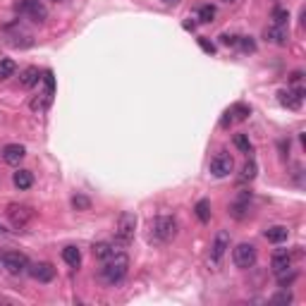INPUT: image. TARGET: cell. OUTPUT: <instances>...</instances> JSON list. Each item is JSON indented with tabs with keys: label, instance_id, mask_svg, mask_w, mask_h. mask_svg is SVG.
Returning <instances> with one entry per match:
<instances>
[{
	"label": "cell",
	"instance_id": "13",
	"mask_svg": "<svg viewBox=\"0 0 306 306\" xmlns=\"http://www.w3.org/2000/svg\"><path fill=\"white\" fill-rule=\"evenodd\" d=\"M24 156H27V148L22 144H8L3 148V161L8 163V165H19V163L24 161Z\"/></svg>",
	"mask_w": 306,
	"mask_h": 306
},
{
	"label": "cell",
	"instance_id": "9",
	"mask_svg": "<svg viewBox=\"0 0 306 306\" xmlns=\"http://www.w3.org/2000/svg\"><path fill=\"white\" fill-rule=\"evenodd\" d=\"M280 106H285L289 110H299L301 108V100H304V89L301 86H294V89H282L278 93Z\"/></svg>",
	"mask_w": 306,
	"mask_h": 306
},
{
	"label": "cell",
	"instance_id": "4",
	"mask_svg": "<svg viewBox=\"0 0 306 306\" xmlns=\"http://www.w3.org/2000/svg\"><path fill=\"white\" fill-rule=\"evenodd\" d=\"M15 10H17L19 15L29 17L31 22H38V24L48 19V8H45L41 0H17L15 3Z\"/></svg>",
	"mask_w": 306,
	"mask_h": 306
},
{
	"label": "cell",
	"instance_id": "8",
	"mask_svg": "<svg viewBox=\"0 0 306 306\" xmlns=\"http://www.w3.org/2000/svg\"><path fill=\"white\" fill-rule=\"evenodd\" d=\"M232 170H234V161L230 153L220 151L213 156V161H211V175L213 177H227Z\"/></svg>",
	"mask_w": 306,
	"mask_h": 306
},
{
	"label": "cell",
	"instance_id": "22",
	"mask_svg": "<svg viewBox=\"0 0 306 306\" xmlns=\"http://www.w3.org/2000/svg\"><path fill=\"white\" fill-rule=\"evenodd\" d=\"M194 211H196V218L201 223H208V220H211V201H208V198H201Z\"/></svg>",
	"mask_w": 306,
	"mask_h": 306
},
{
	"label": "cell",
	"instance_id": "21",
	"mask_svg": "<svg viewBox=\"0 0 306 306\" xmlns=\"http://www.w3.org/2000/svg\"><path fill=\"white\" fill-rule=\"evenodd\" d=\"M115 251H117V249L113 246V244H108V242H100V244H96V246H93V256H96L98 261H108V259Z\"/></svg>",
	"mask_w": 306,
	"mask_h": 306
},
{
	"label": "cell",
	"instance_id": "1",
	"mask_svg": "<svg viewBox=\"0 0 306 306\" xmlns=\"http://www.w3.org/2000/svg\"><path fill=\"white\" fill-rule=\"evenodd\" d=\"M127 268H129V259H127L125 251H115L108 261H103L98 270V280L108 287H115L117 282H122L127 275Z\"/></svg>",
	"mask_w": 306,
	"mask_h": 306
},
{
	"label": "cell",
	"instance_id": "27",
	"mask_svg": "<svg viewBox=\"0 0 306 306\" xmlns=\"http://www.w3.org/2000/svg\"><path fill=\"white\" fill-rule=\"evenodd\" d=\"M72 206L77 208V211H89L91 208V201L84 194H77V196H72Z\"/></svg>",
	"mask_w": 306,
	"mask_h": 306
},
{
	"label": "cell",
	"instance_id": "10",
	"mask_svg": "<svg viewBox=\"0 0 306 306\" xmlns=\"http://www.w3.org/2000/svg\"><path fill=\"white\" fill-rule=\"evenodd\" d=\"M227 249H230V232L227 230H218L216 237H213V246H211V259H213V263L223 261Z\"/></svg>",
	"mask_w": 306,
	"mask_h": 306
},
{
	"label": "cell",
	"instance_id": "18",
	"mask_svg": "<svg viewBox=\"0 0 306 306\" xmlns=\"http://www.w3.org/2000/svg\"><path fill=\"white\" fill-rule=\"evenodd\" d=\"M287 234H289V230L285 225H273V227L266 230V239L273 242V244H280V242H285V239H287Z\"/></svg>",
	"mask_w": 306,
	"mask_h": 306
},
{
	"label": "cell",
	"instance_id": "25",
	"mask_svg": "<svg viewBox=\"0 0 306 306\" xmlns=\"http://www.w3.org/2000/svg\"><path fill=\"white\" fill-rule=\"evenodd\" d=\"M256 172H259V168H256V163L253 161H246L242 168V182H251L253 177H256Z\"/></svg>",
	"mask_w": 306,
	"mask_h": 306
},
{
	"label": "cell",
	"instance_id": "30",
	"mask_svg": "<svg viewBox=\"0 0 306 306\" xmlns=\"http://www.w3.org/2000/svg\"><path fill=\"white\" fill-rule=\"evenodd\" d=\"M289 301H292V292H287V287L273 297V304H289Z\"/></svg>",
	"mask_w": 306,
	"mask_h": 306
},
{
	"label": "cell",
	"instance_id": "15",
	"mask_svg": "<svg viewBox=\"0 0 306 306\" xmlns=\"http://www.w3.org/2000/svg\"><path fill=\"white\" fill-rule=\"evenodd\" d=\"M287 268H292V256H289L287 249H280V251L273 253V270H275V275Z\"/></svg>",
	"mask_w": 306,
	"mask_h": 306
},
{
	"label": "cell",
	"instance_id": "31",
	"mask_svg": "<svg viewBox=\"0 0 306 306\" xmlns=\"http://www.w3.org/2000/svg\"><path fill=\"white\" fill-rule=\"evenodd\" d=\"M237 45H242V50H246V53H253V50H256V43H253L249 36H242L237 41Z\"/></svg>",
	"mask_w": 306,
	"mask_h": 306
},
{
	"label": "cell",
	"instance_id": "33",
	"mask_svg": "<svg viewBox=\"0 0 306 306\" xmlns=\"http://www.w3.org/2000/svg\"><path fill=\"white\" fill-rule=\"evenodd\" d=\"M237 41H239V36H232V34H223L220 36V43L225 45H237Z\"/></svg>",
	"mask_w": 306,
	"mask_h": 306
},
{
	"label": "cell",
	"instance_id": "14",
	"mask_svg": "<svg viewBox=\"0 0 306 306\" xmlns=\"http://www.w3.org/2000/svg\"><path fill=\"white\" fill-rule=\"evenodd\" d=\"M263 36H266V41H270V43L275 45H285L289 38V31L287 27H280V24H270L266 31H263Z\"/></svg>",
	"mask_w": 306,
	"mask_h": 306
},
{
	"label": "cell",
	"instance_id": "23",
	"mask_svg": "<svg viewBox=\"0 0 306 306\" xmlns=\"http://www.w3.org/2000/svg\"><path fill=\"white\" fill-rule=\"evenodd\" d=\"M15 70H17L15 60H10V58H3L0 60V79H10L15 74Z\"/></svg>",
	"mask_w": 306,
	"mask_h": 306
},
{
	"label": "cell",
	"instance_id": "2",
	"mask_svg": "<svg viewBox=\"0 0 306 306\" xmlns=\"http://www.w3.org/2000/svg\"><path fill=\"white\" fill-rule=\"evenodd\" d=\"M177 218L172 216H158L151 223V232H148V242L151 244H168L177 237Z\"/></svg>",
	"mask_w": 306,
	"mask_h": 306
},
{
	"label": "cell",
	"instance_id": "11",
	"mask_svg": "<svg viewBox=\"0 0 306 306\" xmlns=\"http://www.w3.org/2000/svg\"><path fill=\"white\" fill-rule=\"evenodd\" d=\"M249 203H251V194H249V191H239V196L230 203V216L237 218V220H242V218L249 213Z\"/></svg>",
	"mask_w": 306,
	"mask_h": 306
},
{
	"label": "cell",
	"instance_id": "6",
	"mask_svg": "<svg viewBox=\"0 0 306 306\" xmlns=\"http://www.w3.org/2000/svg\"><path fill=\"white\" fill-rule=\"evenodd\" d=\"M0 263H3V268L8 270V273H12V275H22V273L29 270V259L19 251L0 253Z\"/></svg>",
	"mask_w": 306,
	"mask_h": 306
},
{
	"label": "cell",
	"instance_id": "12",
	"mask_svg": "<svg viewBox=\"0 0 306 306\" xmlns=\"http://www.w3.org/2000/svg\"><path fill=\"white\" fill-rule=\"evenodd\" d=\"M29 275L34 280H38V282H50V280L55 278V268L50 266V263H34V266H29L27 270Z\"/></svg>",
	"mask_w": 306,
	"mask_h": 306
},
{
	"label": "cell",
	"instance_id": "37",
	"mask_svg": "<svg viewBox=\"0 0 306 306\" xmlns=\"http://www.w3.org/2000/svg\"><path fill=\"white\" fill-rule=\"evenodd\" d=\"M165 3H168V5H170V3H172V5H175V3H180V0H165Z\"/></svg>",
	"mask_w": 306,
	"mask_h": 306
},
{
	"label": "cell",
	"instance_id": "19",
	"mask_svg": "<svg viewBox=\"0 0 306 306\" xmlns=\"http://www.w3.org/2000/svg\"><path fill=\"white\" fill-rule=\"evenodd\" d=\"M63 261L70 266V268H79L81 263V251L77 246H65L63 249Z\"/></svg>",
	"mask_w": 306,
	"mask_h": 306
},
{
	"label": "cell",
	"instance_id": "35",
	"mask_svg": "<svg viewBox=\"0 0 306 306\" xmlns=\"http://www.w3.org/2000/svg\"><path fill=\"white\" fill-rule=\"evenodd\" d=\"M301 77H304L301 72H292V74H289V81H292L294 86H301Z\"/></svg>",
	"mask_w": 306,
	"mask_h": 306
},
{
	"label": "cell",
	"instance_id": "20",
	"mask_svg": "<svg viewBox=\"0 0 306 306\" xmlns=\"http://www.w3.org/2000/svg\"><path fill=\"white\" fill-rule=\"evenodd\" d=\"M50 100H53V96H48V93H41V96H36V98H31L29 108L34 110V113H45V110L50 108Z\"/></svg>",
	"mask_w": 306,
	"mask_h": 306
},
{
	"label": "cell",
	"instance_id": "34",
	"mask_svg": "<svg viewBox=\"0 0 306 306\" xmlns=\"http://www.w3.org/2000/svg\"><path fill=\"white\" fill-rule=\"evenodd\" d=\"M198 43H201V48H203L206 53H216V45H213V43H208L206 38H198Z\"/></svg>",
	"mask_w": 306,
	"mask_h": 306
},
{
	"label": "cell",
	"instance_id": "16",
	"mask_svg": "<svg viewBox=\"0 0 306 306\" xmlns=\"http://www.w3.org/2000/svg\"><path fill=\"white\" fill-rule=\"evenodd\" d=\"M12 184H15L19 191H27V189H31V184H34V175L29 170H17L12 175Z\"/></svg>",
	"mask_w": 306,
	"mask_h": 306
},
{
	"label": "cell",
	"instance_id": "26",
	"mask_svg": "<svg viewBox=\"0 0 306 306\" xmlns=\"http://www.w3.org/2000/svg\"><path fill=\"white\" fill-rule=\"evenodd\" d=\"M234 146H237L242 153H251V148H253L246 134H234Z\"/></svg>",
	"mask_w": 306,
	"mask_h": 306
},
{
	"label": "cell",
	"instance_id": "5",
	"mask_svg": "<svg viewBox=\"0 0 306 306\" xmlns=\"http://www.w3.org/2000/svg\"><path fill=\"white\" fill-rule=\"evenodd\" d=\"M5 213H8V220L12 223L15 230H27V225L34 218V211L29 206H24V203H10Z\"/></svg>",
	"mask_w": 306,
	"mask_h": 306
},
{
	"label": "cell",
	"instance_id": "24",
	"mask_svg": "<svg viewBox=\"0 0 306 306\" xmlns=\"http://www.w3.org/2000/svg\"><path fill=\"white\" fill-rule=\"evenodd\" d=\"M230 113H232V120H246V117L251 115L249 106H244V103H234L232 108H230Z\"/></svg>",
	"mask_w": 306,
	"mask_h": 306
},
{
	"label": "cell",
	"instance_id": "29",
	"mask_svg": "<svg viewBox=\"0 0 306 306\" xmlns=\"http://www.w3.org/2000/svg\"><path fill=\"white\" fill-rule=\"evenodd\" d=\"M273 19H275V22H273V24H280V27H287V19H289V12L287 10H275V12H273Z\"/></svg>",
	"mask_w": 306,
	"mask_h": 306
},
{
	"label": "cell",
	"instance_id": "3",
	"mask_svg": "<svg viewBox=\"0 0 306 306\" xmlns=\"http://www.w3.org/2000/svg\"><path fill=\"white\" fill-rule=\"evenodd\" d=\"M134 232H136V216L134 213H120L117 218V225H115V239L117 244H129L134 239Z\"/></svg>",
	"mask_w": 306,
	"mask_h": 306
},
{
	"label": "cell",
	"instance_id": "32",
	"mask_svg": "<svg viewBox=\"0 0 306 306\" xmlns=\"http://www.w3.org/2000/svg\"><path fill=\"white\" fill-rule=\"evenodd\" d=\"M43 81H45V93H48V96H53V93H55V79H53V74L45 72V74H43Z\"/></svg>",
	"mask_w": 306,
	"mask_h": 306
},
{
	"label": "cell",
	"instance_id": "36",
	"mask_svg": "<svg viewBox=\"0 0 306 306\" xmlns=\"http://www.w3.org/2000/svg\"><path fill=\"white\" fill-rule=\"evenodd\" d=\"M230 125H232V113L227 110V113H225V117L220 120V127H230Z\"/></svg>",
	"mask_w": 306,
	"mask_h": 306
},
{
	"label": "cell",
	"instance_id": "7",
	"mask_svg": "<svg viewBox=\"0 0 306 306\" xmlns=\"http://www.w3.org/2000/svg\"><path fill=\"white\" fill-rule=\"evenodd\" d=\"M232 261L237 268L249 270L256 263V246L253 244H237L232 249Z\"/></svg>",
	"mask_w": 306,
	"mask_h": 306
},
{
	"label": "cell",
	"instance_id": "17",
	"mask_svg": "<svg viewBox=\"0 0 306 306\" xmlns=\"http://www.w3.org/2000/svg\"><path fill=\"white\" fill-rule=\"evenodd\" d=\"M38 79H41V72H38V67H27L24 72L19 74V84H22L24 89H31V86H36Z\"/></svg>",
	"mask_w": 306,
	"mask_h": 306
},
{
	"label": "cell",
	"instance_id": "28",
	"mask_svg": "<svg viewBox=\"0 0 306 306\" xmlns=\"http://www.w3.org/2000/svg\"><path fill=\"white\" fill-rule=\"evenodd\" d=\"M213 17H216V8L213 5H203L198 10V19L201 22H213Z\"/></svg>",
	"mask_w": 306,
	"mask_h": 306
}]
</instances>
